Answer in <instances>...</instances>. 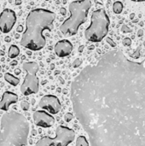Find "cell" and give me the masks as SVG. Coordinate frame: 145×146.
I'll list each match as a JSON object with an SVG mask.
<instances>
[{"label": "cell", "mask_w": 145, "mask_h": 146, "mask_svg": "<svg viewBox=\"0 0 145 146\" xmlns=\"http://www.w3.org/2000/svg\"><path fill=\"white\" fill-rule=\"evenodd\" d=\"M56 20L54 12L45 9L31 10L26 19V30L22 34L21 44L25 48L32 50H41L46 44L44 31H51Z\"/></svg>", "instance_id": "obj_1"}, {"label": "cell", "mask_w": 145, "mask_h": 146, "mask_svg": "<svg viewBox=\"0 0 145 146\" xmlns=\"http://www.w3.org/2000/svg\"><path fill=\"white\" fill-rule=\"evenodd\" d=\"M91 7V0H76L69 4L70 16L60 26V31L64 35L73 36L79 27L86 21L89 10Z\"/></svg>", "instance_id": "obj_2"}, {"label": "cell", "mask_w": 145, "mask_h": 146, "mask_svg": "<svg viewBox=\"0 0 145 146\" xmlns=\"http://www.w3.org/2000/svg\"><path fill=\"white\" fill-rule=\"evenodd\" d=\"M110 20L105 9H99L92 12L91 24L85 31V38L88 41L101 42L108 34Z\"/></svg>", "instance_id": "obj_3"}, {"label": "cell", "mask_w": 145, "mask_h": 146, "mask_svg": "<svg viewBox=\"0 0 145 146\" xmlns=\"http://www.w3.org/2000/svg\"><path fill=\"white\" fill-rule=\"evenodd\" d=\"M26 74L21 86V93L25 96L36 94L39 89V80L37 74L39 70V65L36 62H26L22 65Z\"/></svg>", "instance_id": "obj_4"}, {"label": "cell", "mask_w": 145, "mask_h": 146, "mask_svg": "<svg viewBox=\"0 0 145 146\" xmlns=\"http://www.w3.org/2000/svg\"><path fill=\"white\" fill-rule=\"evenodd\" d=\"M75 139V132L67 127L59 126L56 130L55 138L49 136L40 139L35 146H68Z\"/></svg>", "instance_id": "obj_5"}, {"label": "cell", "mask_w": 145, "mask_h": 146, "mask_svg": "<svg viewBox=\"0 0 145 146\" xmlns=\"http://www.w3.org/2000/svg\"><path fill=\"white\" fill-rule=\"evenodd\" d=\"M16 22V15L10 9H3L0 14V31L3 33H9Z\"/></svg>", "instance_id": "obj_6"}, {"label": "cell", "mask_w": 145, "mask_h": 146, "mask_svg": "<svg viewBox=\"0 0 145 146\" xmlns=\"http://www.w3.org/2000/svg\"><path fill=\"white\" fill-rule=\"evenodd\" d=\"M38 106L42 110H45L46 111H48L50 114H52V115L57 114L62 108V104L58 98L54 95L44 96L40 99L38 103Z\"/></svg>", "instance_id": "obj_7"}, {"label": "cell", "mask_w": 145, "mask_h": 146, "mask_svg": "<svg viewBox=\"0 0 145 146\" xmlns=\"http://www.w3.org/2000/svg\"><path fill=\"white\" fill-rule=\"evenodd\" d=\"M32 118L36 126L44 128L50 127L55 123V118L51 115H50V113H47L43 110L35 111L33 113Z\"/></svg>", "instance_id": "obj_8"}, {"label": "cell", "mask_w": 145, "mask_h": 146, "mask_svg": "<svg viewBox=\"0 0 145 146\" xmlns=\"http://www.w3.org/2000/svg\"><path fill=\"white\" fill-rule=\"evenodd\" d=\"M73 44L68 39H62L55 45V52L59 57H65L71 54L73 50Z\"/></svg>", "instance_id": "obj_9"}, {"label": "cell", "mask_w": 145, "mask_h": 146, "mask_svg": "<svg viewBox=\"0 0 145 146\" xmlns=\"http://www.w3.org/2000/svg\"><path fill=\"white\" fill-rule=\"evenodd\" d=\"M18 101V96L11 92H5L0 100V110L3 111H8L10 105L16 104Z\"/></svg>", "instance_id": "obj_10"}, {"label": "cell", "mask_w": 145, "mask_h": 146, "mask_svg": "<svg viewBox=\"0 0 145 146\" xmlns=\"http://www.w3.org/2000/svg\"><path fill=\"white\" fill-rule=\"evenodd\" d=\"M4 80L6 82H8L9 84H10L13 86H16L19 83H20V79L15 77V75L9 74V73H6L4 74Z\"/></svg>", "instance_id": "obj_11"}, {"label": "cell", "mask_w": 145, "mask_h": 146, "mask_svg": "<svg viewBox=\"0 0 145 146\" xmlns=\"http://www.w3.org/2000/svg\"><path fill=\"white\" fill-rule=\"evenodd\" d=\"M20 54V49L15 45V44H12L10 45L9 49V51H8V56L9 58H15L16 56H18Z\"/></svg>", "instance_id": "obj_12"}, {"label": "cell", "mask_w": 145, "mask_h": 146, "mask_svg": "<svg viewBox=\"0 0 145 146\" xmlns=\"http://www.w3.org/2000/svg\"><path fill=\"white\" fill-rule=\"evenodd\" d=\"M123 10V3L120 1H116L113 4V11L115 14H121Z\"/></svg>", "instance_id": "obj_13"}, {"label": "cell", "mask_w": 145, "mask_h": 146, "mask_svg": "<svg viewBox=\"0 0 145 146\" xmlns=\"http://www.w3.org/2000/svg\"><path fill=\"white\" fill-rule=\"evenodd\" d=\"M76 146H89V143L85 136H79L76 139Z\"/></svg>", "instance_id": "obj_14"}, {"label": "cell", "mask_w": 145, "mask_h": 146, "mask_svg": "<svg viewBox=\"0 0 145 146\" xmlns=\"http://www.w3.org/2000/svg\"><path fill=\"white\" fill-rule=\"evenodd\" d=\"M21 110H23L24 111L28 110L29 108H30L29 103H28L27 101H22V102L21 103Z\"/></svg>", "instance_id": "obj_15"}, {"label": "cell", "mask_w": 145, "mask_h": 146, "mask_svg": "<svg viewBox=\"0 0 145 146\" xmlns=\"http://www.w3.org/2000/svg\"><path fill=\"white\" fill-rule=\"evenodd\" d=\"M73 115L72 113H67V114L64 115V120H65L66 122L71 121L73 120Z\"/></svg>", "instance_id": "obj_16"}, {"label": "cell", "mask_w": 145, "mask_h": 146, "mask_svg": "<svg viewBox=\"0 0 145 146\" xmlns=\"http://www.w3.org/2000/svg\"><path fill=\"white\" fill-rule=\"evenodd\" d=\"M81 63H82V61H81V59H79V58H77L73 62V67L74 68H78V67H79L80 65H81Z\"/></svg>", "instance_id": "obj_17"}, {"label": "cell", "mask_w": 145, "mask_h": 146, "mask_svg": "<svg viewBox=\"0 0 145 146\" xmlns=\"http://www.w3.org/2000/svg\"><path fill=\"white\" fill-rule=\"evenodd\" d=\"M106 41H107V42H108V43L112 46V47H115V46H116V44L114 42V40H113L112 38H106Z\"/></svg>", "instance_id": "obj_18"}, {"label": "cell", "mask_w": 145, "mask_h": 146, "mask_svg": "<svg viewBox=\"0 0 145 146\" xmlns=\"http://www.w3.org/2000/svg\"><path fill=\"white\" fill-rule=\"evenodd\" d=\"M131 43H132V41H131V39H130L129 38H126L123 40V44H124V45H130V44H131Z\"/></svg>", "instance_id": "obj_19"}, {"label": "cell", "mask_w": 145, "mask_h": 146, "mask_svg": "<svg viewBox=\"0 0 145 146\" xmlns=\"http://www.w3.org/2000/svg\"><path fill=\"white\" fill-rule=\"evenodd\" d=\"M60 11H61V13H62L63 15H66V9H65L64 8H61Z\"/></svg>", "instance_id": "obj_20"}, {"label": "cell", "mask_w": 145, "mask_h": 146, "mask_svg": "<svg viewBox=\"0 0 145 146\" xmlns=\"http://www.w3.org/2000/svg\"><path fill=\"white\" fill-rule=\"evenodd\" d=\"M22 30H23V27H22V26H19V27H17V32L21 33V32H22Z\"/></svg>", "instance_id": "obj_21"}, {"label": "cell", "mask_w": 145, "mask_h": 146, "mask_svg": "<svg viewBox=\"0 0 145 146\" xmlns=\"http://www.w3.org/2000/svg\"><path fill=\"white\" fill-rule=\"evenodd\" d=\"M21 0H16L15 1V4L16 5H19V4H21Z\"/></svg>", "instance_id": "obj_22"}, {"label": "cell", "mask_w": 145, "mask_h": 146, "mask_svg": "<svg viewBox=\"0 0 145 146\" xmlns=\"http://www.w3.org/2000/svg\"><path fill=\"white\" fill-rule=\"evenodd\" d=\"M132 2H137V3H140V2H145V0H132Z\"/></svg>", "instance_id": "obj_23"}, {"label": "cell", "mask_w": 145, "mask_h": 146, "mask_svg": "<svg viewBox=\"0 0 145 146\" xmlns=\"http://www.w3.org/2000/svg\"><path fill=\"white\" fill-rule=\"evenodd\" d=\"M83 49H84V46H83V45H81V46L79 47V52H81V51L83 50Z\"/></svg>", "instance_id": "obj_24"}, {"label": "cell", "mask_w": 145, "mask_h": 146, "mask_svg": "<svg viewBox=\"0 0 145 146\" xmlns=\"http://www.w3.org/2000/svg\"><path fill=\"white\" fill-rule=\"evenodd\" d=\"M16 64H17V62H16V61H14V62H11V65H12V66L16 65Z\"/></svg>", "instance_id": "obj_25"}, {"label": "cell", "mask_w": 145, "mask_h": 146, "mask_svg": "<svg viewBox=\"0 0 145 146\" xmlns=\"http://www.w3.org/2000/svg\"><path fill=\"white\" fill-rule=\"evenodd\" d=\"M20 73H21L20 69H16V71H15V74H19Z\"/></svg>", "instance_id": "obj_26"}, {"label": "cell", "mask_w": 145, "mask_h": 146, "mask_svg": "<svg viewBox=\"0 0 145 146\" xmlns=\"http://www.w3.org/2000/svg\"><path fill=\"white\" fill-rule=\"evenodd\" d=\"M5 41H10V38H5Z\"/></svg>", "instance_id": "obj_27"}, {"label": "cell", "mask_w": 145, "mask_h": 146, "mask_svg": "<svg viewBox=\"0 0 145 146\" xmlns=\"http://www.w3.org/2000/svg\"><path fill=\"white\" fill-rule=\"evenodd\" d=\"M3 54H4L3 51H0V55H3Z\"/></svg>", "instance_id": "obj_28"}, {"label": "cell", "mask_w": 145, "mask_h": 146, "mask_svg": "<svg viewBox=\"0 0 145 146\" xmlns=\"http://www.w3.org/2000/svg\"><path fill=\"white\" fill-rule=\"evenodd\" d=\"M1 44H2V43H1V38H0V46H1Z\"/></svg>", "instance_id": "obj_29"}, {"label": "cell", "mask_w": 145, "mask_h": 146, "mask_svg": "<svg viewBox=\"0 0 145 146\" xmlns=\"http://www.w3.org/2000/svg\"><path fill=\"white\" fill-rule=\"evenodd\" d=\"M46 1H49V0H46Z\"/></svg>", "instance_id": "obj_30"}]
</instances>
